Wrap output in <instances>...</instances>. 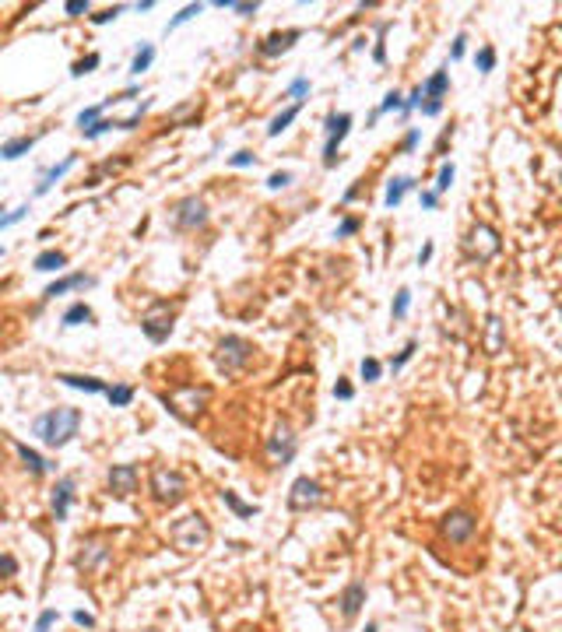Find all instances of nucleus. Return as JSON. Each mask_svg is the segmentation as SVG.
I'll list each match as a JSON object with an SVG mask.
<instances>
[{"mask_svg": "<svg viewBox=\"0 0 562 632\" xmlns=\"http://www.w3.org/2000/svg\"><path fill=\"white\" fill-rule=\"evenodd\" d=\"M124 11H127L124 4H113V7H106V11H99V14H91V21H95V25H109V21H116V18H120Z\"/></svg>", "mask_w": 562, "mask_h": 632, "instance_id": "a19ab883", "label": "nucleus"}, {"mask_svg": "<svg viewBox=\"0 0 562 632\" xmlns=\"http://www.w3.org/2000/svg\"><path fill=\"white\" fill-rule=\"evenodd\" d=\"M0 214H4V208H0Z\"/></svg>", "mask_w": 562, "mask_h": 632, "instance_id": "e2e57ef3", "label": "nucleus"}, {"mask_svg": "<svg viewBox=\"0 0 562 632\" xmlns=\"http://www.w3.org/2000/svg\"><path fill=\"white\" fill-rule=\"evenodd\" d=\"M25 214H29V204H21V208L7 211V214H0V232H4V229H11V225H18Z\"/></svg>", "mask_w": 562, "mask_h": 632, "instance_id": "37998d69", "label": "nucleus"}, {"mask_svg": "<svg viewBox=\"0 0 562 632\" xmlns=\"http://www.w3.org/2000/svg\"><path fill=\"white\" fill-rule=\"evenodd\" d=\"M134 7H137V11H151V7H155V0H137Z\"/></svg>", "mask_w": 562, "mask_h": 632, "instance_id": "052dcab7", "label": "nucleus"}, {"mask_svg": "<svg viewBox=\"0 0 562 632\" xmlns=\"http://www.w3.org/2000/svg\"><path fill=\"white\" fill-rule=\"evenodd\" d=\"M208 204H204V197H197V194H190V197H183V201H176L173 204V225L179 232H197V229H204L208 225Z\"/></svg>", "mask_w": 562, "mask_h": 632, "instance_id": "1a4fd4ad", "label": "nucleus"}, {"mask_svg": "<svg viewBox=\"0 0 562 632\" xmlns=\"http://www.w3.org/2000/svg\"><path fill=\"white\" fill-rule=\"evenodd\" d=\"M148 492H151V499L162 506H176L183 503V496H186V478L176 471V467H166V463H159V467H151V478H148Z\"/></svg>", "mask_w": 562, "mask_h": 632, "instance_id": "20e7f679", "label": "nucleus"}, {"mask_svg": "<svg viewBox=\"0 0 562 632\" xmlns=\"http://www.w3.org/2000/svg\"><path fill=\"white\" fill-rule=\"evenodd\" d=\"M303 39V29H285V32H271L267 39H260L257 53L260 56H267V60H274V56H281V53H288L296 42Z\"/></svg>", "mask_w": 562, "mask_h": 632, "instance_id": "2eb2a0df", "label": "nucleus"}, {"mask_svg": "<svg viewBox=\"0 0 562 632\" xmlns=\"http://www.w3.org/2000/svg\"><path fill=\"white\" fill-rule=\"evenodd\" d=\"M366 632H380V629H376V622H369V626H366Z\"/></svg>", "mask_w": 562, "mask_h": 632, "instance_id": "680f3d73", "label": "nucleus"}, {"mask_svg": "<svg viewBox=\"0 0 562 632\" xmlns=\"http://www.w3.org/2000/svg\"><path fill=\"white\" fill-rule=\"evenodd\" d=\"M201 11H204V4H186V7L179 11V14H173V18H169V25H166V32H176L179 25H186V21H194V18H197Z\"/></svg>", "mask_w": 562, "mask_h": 632, "instance_id": "72a5a7b5", "label": "nucleus"}, {"mask_svg": "<svg viewBox=\"0 0 562 632\" xmlns=\"http://www.w3.org/2000/svg\"><path fill=\"white\" fill-rule=\"evenodd\" d=\"M292 179H296V176H292L288 169H281V172H271V176H267V190H285Z\"/></svg>", "mask_w": 562, "mask_h": 632, "instance_id": "79ce46f5", "label": "nucleus"}, {"mask_svg": "<svg viewBox=\"0 0 562 632\" xmlns=\"http://www.w3.org/2000/svg\"><path fill=\"white\" fill-rule=\"evenodd\" d=\"M415 351H418V341H408V344H404V348L390 358V369H393V373H397V369H404V366L411 362V355H415Z\"/></svg>", "mask_w": 562, "mask_h": 632, "instance_id": "58836bf2", "label": "nucleus"}, {"mask_svg": "<svg viewBox=\"0 0 562 632\" xmlns=\"http://www.w3.org/2000/svg\"><path fill=\"white\" fill-rule=\"evenodd\" d=\"M475 67L481 74H488V71H496V49L492 46H481L475 53Z\"/></svg>", "mask_w": 562, "mask_h": 632, "instance_id": "4c0bfd02", "label": "nucleus"}, {"mask_svg": "<svg viewBox=\"0 0 562 632\" xmlns=\"http://www.w3.org/2000/svg\"><path fill=\"white\" fill-rule=\"evenodd\" d=\"M106 106H116V95H109V99H106V102H99V106H88V109H81V113H78V126L85 130V126H91L95 120H102Z\"/></svg>", "mask_w": 562, "mask_h": 632, "instance_id": "c85d7f7f", "label": "nucleus"}, {"mask_svg": "<svg viewBox=\"0 0 562 632\" xmlns=\"http://www.w3.org/2000/svg\"><path fill=\"white\" fill-rule=\"evenodd\" d=\"M254 355H257L254 341H246V337H239V334H225L215 344V366L221 376H239L254 362Z\"/></svg>", "mask_w": 562, "mask_h": 632, "instance_id": "f03ea898", "label": "nucleus"}, {"mask_svg": "<svg viewBox=\"0 0 562 632\" xmlns=\"http://www.w3.org/2000/svg\"><path fill=\"white\" fill-rule=\"evenodd\" d=\"M78 428H81V411H78V408H67V404L43 411V415L36 418V425H32V432L43 439L46 446H53V450L67 446V443L78 436Z\"/></svg>", "mask_w": 562, "mask_h": 632, "instance_id": "f257e3e1", "label": "nucleus"}, {"mask_svg": "<svg viewBox=\"0 0 562 632\" xmlns=\"http://www.w3.org/2000/svg\"><path fill=\"white\" fill-rule=\"evenodd\" d=\"M162 401L169 404V411L176 418L194 421L201 415V408L211 401V386H179L176 393H162Z\"/></svg>", "mask_w": 562, "mask_h": 632, "instance_id": "423d86ee", "label": "nucleus"}, {"mask_svg": "<svg viewBox=\"0 0 562 632\" xmlns=\"http://www.w3.org/2000/svg\"><path fill=\"white\" fill-rule=\"evenodd\" d=\"M173 309H169V302H155L148 313H144V320H141V331L144 337L151 341V344H166L169 334H173Z\"/></svg>", "mask_w": 562, "mask_h": 632, "instance_id": "9b49d317", "label": "nucleus"}, {"mask_svg": "<svg viewBox=\"0 0 562 632\" xmlns=\"http://www.w3.org/2000/svg\"><path fill=\"white\" fill-rule=\"evenodd\" d=\"M503 344H506V334H503V320L492 313V316L485 320V351H488V355H499V351H503Z\"/></svg>", "mask_w": 562, "mask_h": 632, "instance_id": "5701e85b", "label": "nucleus"}, {"mask_svg": "<svg viewBox=\"0 0 562 632\" xmlns=\"http://www.w3.org/2000/svg\"><path fill=\"white\" fill-rule=\"evenodd\" d=\"M106 481H109V492H113V496L130 499V496L137 492V485H141V474H137L134 463H113L109 474H106Z\"/></svg>", "mask_w": 562, "mask_h": 632, "instance_id": "ddd939ff", "label": "nucleus"}, {"mask_svg": "<svg viewBox=\"0 0 562 632\" xmlns=\"http://www.w3.org/2000/svg\"><path fill=\"white\" fill-rule=\"evenodd\" d=\"M56 379L64 386H74V390H85V393H106L109 390V383H102L95 376H78V373H56Z\"/></svg>", "mask_w": 562, "mask_h": 632, "instance_id": "412c9836", "label": "nucleus"}, {"mask_svg": "<svg viewBox=\"0 0 562 632\" xmlns=\"http://www.w3.org/2000/svg\"><path fill=\"white\" fill-rule=\"evenodd\" d=\"M401 109H404V95H401V91H387V95H383V102L376 106V113H380V116H387V113H401Z\"/></svg>", "mask_w": 562, "mask_h": 632, "instance_id": "e433bc0d", "label": "nucleus"}, {"mask_svg": "<svg viewBox=\"0 0 562 632\" xmlns=\"http://www.w3.org/2000/svg\"><path fill=\"white\" fill-rule=\"evenodd\" d=\"M348 130H351V113H331V116H327V144H323V169H334L338 162H341L338 148H341V141L348 137Z\"/></svg>", "mask_w": 562, "mask_h": 632, "instance_id": "f8f14e48", "label": "nucleus"}, {"mask_svg": "<svg viewBox=\"0 0 562 632\" xmlns=\"http://www.w3.org/2000/svg\"><path fill=\"white\" fill-rule=\"evenodd\" d=\"M221 503L229 506V509H232V513H236V516H239V520H250V516H257V513H260L257 506L243 503V499H239V496H236V492H232V488H225V492H221Z\"/></svg>", "mask_w": 562, "mask_h": 632, "instance_id": "cd10ccee", "label": "nucleus"}, {"mask_svg": "<svg viewBox=\"0 0 562 632\" xmlns=\"http://www.w3.org/2000/svg\"><path fill=\"white\" fill-rule=\"evenodd\" d=\"M478 531V516L471 509H450L443 520H439V534L450 541V545H464V541H471Z\"/></svg>", "mask_w": 562, "mask_h": 632, "instance_id": "6e6552de", "label": "nucleus"}, {"mask_svg": "<svg viewBox=\"0 0 562 632\" xmlns=\"http://www.w3.org/2000/svg\"><path fill=\"white\" fill-rule=\"evenodd\" d=\"M229 166L232 169H250V166H257V155H254V151H236V155H229Z\"/></svg>", "mask_w": 562, "mask_h": 632, "instance_id": "c03bdc74", "label": "nucleus"}, {"mask_svg": "<svg viewBox=\"0 0 562 632\" xmlns=\"http://www.w3.org/2000/svg\"><path fill=\"white\" fill-rule=\"evenodd\" d=\"M358 194H362V179H358L355 186H348V190H345V197H341V201H345V204H351V201H355Z\"/></svg>", "mask_w": 562, "mask_h": 632, "instance_id": "bf43d9fd", "label": "nucleus"}, {"mask_svg": "<svg viewBox=\"0 0 562 632\" xmlns=\"http://www.w3.org/2000/svg\"><path fill=\"white\" fill-rule=\"evenodd\" d=\"M64 327H78V323H91V306L85 302H74L67 313H64V320H60Z\"/></svg>", "mask_w": 562, "mask_h": 632, "instance_id": "7c9ffc66", "label": "nucleus"}, {"mask_svg": "<svg viewBox=\"0 0 562 632\" xmlns=\"http://www.w3.org/2000/svg\"><path fill=\"white\" fill-rule=\"evenodd\" d=\"M14 450H18V457H21V463H25V467H29V471H32L36 478H43L46 471H49V463H46L43 457H39V453L32 450V446H25V443H14Z\"/></svg>", "mask_w": 562, "mask_h": 632, "instance_id": "bb28decb", "label": "nucleus"}, {"mask_svg": "<svg viewBox=\"0 0 562 632\" xmlns=\"http://www.w3.org/2000/svg\"><path fill=\"white\" fill-rule=\"evenodd\" d=\"M499 250H503V239H499V232L492 225H485V221L471 225V232L464 239V256L471 264H488L492 256H499Z\"/></svg>", "mask_w": 562, "mask_h": 632, "instance_id": "39448f33", "label": "nucleus"}, {"mask_svg": "<svg viewBox=\"0 0 562 632\" xmlns=\"http://www.w3.org/2000/svg\"><path fill=\"white\" fill-rule=\"evenodd\" d=\"M71 503H74V478H60L53 488V520H67Z\"/></svg>", "mask_w": 562, "mask_h": 632, "instance_id": "a211bd4d", "label": "nucleus"}, {"mask_svg": "<svg viewBox=\"0 0 562 632\" xmlns=\"http://www.w3.org/2000/svg\"><path fill=\"white\" fill-rule=\"evenodd\" d=\"M264 453H267V461L271 467H285V463L296 461V453H299V436L281 421L271 436H267V443H264Z\"/></svg>", "mask_w": 562, "mask_h": 632, "instance_id": "0eeeda50", "label": "nucleus"}, {"mask_svg": "<svg viewBox=\"0 0 562 632\" xmlns=\"http://www.w3.org/2000/svg\"><path fill=\"white\" fill-rule=\"evenodd\" d=\"M334 397H338V401H351V397H355V386H351L348 379H338V383H334Z\"/></svg>", "mask_w": 562, "mask_h": 632, "instance_id": "603ef678", "label": "nucleus"}, {"mask_svg": "<svg viewBox=\"0 0 562 632\" xmlns=\"http://www.w3.org/2000/svg\"><path fill=\"white\" fill-rule=\"evenodd\" d=\"M109 562V545L106 541H99V538H88L78 545V555H74V569H81V573H95L99 566H106Z\"/></svg>", "mask_w": 562, "mask_h": 632, "instance_id": "4468645a", "label": "nucleus"}, {"mask_svg": "<svg viewBox=\"0 0 562 632\" xmlns=\"http://www.w3.org/2000/svg\"><path fill=\"white\" fill-rule=\"evenodd\" d=\"M418 141H422V130H418V126H411V130L404 134V141H401V151H415V148H418Z\"/></svg>", "mask_w": 562, "mask_h": 632, "instance_id": "8fccbe9b", "label": "nucleus"}, {"mask_svg": "<svg viewBox=\"0 0 562 632\" xmlns=\"http://www.w3.org/2000/svg\"><path fill=\"white\" fill-rule=\"evenodd\" d=\"M415 186H418V179H415V176H397V179H390L387 194H383V204H387V208H397V204L404 201V194H408V190H415Z\"/></svg>", "mask_w": 562, "mask_h": 632, "instance_id": "4be33fe9", "label": "nucleus"}, {"mask_svg": "<svg viewBox=\"0 0 562 632\" xmlns=\"http://www.w3.org/2000/svg\"><path fill=\"white\" fill-rule=\"evenodd\" d=\"M71 618H74V622H78V626H81V629H95V618H91V615H88V611H74V615H71Z\"/></svg>", "mask_w": 562, "mask_h": 632, "instance_id": "4d7b16f0", "label": "nucleus"}, {"mask_svg": "<svg viewBox=\"0 0 562 632\" xmlns=\"http://www.w3.org/2000/svg\"><path fill=\"white\" fill-rule=\"evenodd\" d=\"M408 309H411V289H397L393 302H390V316H393V320H404Z\"/></svg>", "mask_w": 562, "mask_h": 632, "instance_id": "473e14b6", "label": "nucleus"}, {"mask_svg": "<svg viewBox=\"0 0 562 632\" xmlns=\"http://www.w3.org/2000/svg\"><path fill=\"white\" fill-rule=\"evenodd\" d=\"M464 53H468V36L461 32V36L453 39V46H450V60H461Z\"/></svg>", "mask_w": 562, "mask_h": 632, "instance_id": "864d4df0", "label": "nucleus"}, {"mask_svg": "<svg viewBox=\"0 0 562 632\" xmlns=\"http://www.w3.org/2000/svg\"><path fill=\"white\" fill-rule=\"evenodd\" d=\"M74 162H78V159H74V155H67L60 166H49V169H46L43 176H39V183H36V197H46V194H49V190H53V186H56V183H60V179H64L71 169H74Z\"/></svg>", "mask_w": 562, "mask_h": 632, "instance_id": "f3484780", "label": "nucleus"}, {"mask_svg": "<svg viewBox=\"0 0 562 632\" xmlns=\"http://www.w3.org/2000/svg\"><path fill=\"white\" fill-rule=\"evenodd\" d=\"M358 229H362V221L348 214V218H341V225H338V232H334V236H338V239H348V236H355Z\"/></svg>", "mask_w": 562, "mask_h": 632, "instance_id": "49530a36", "label": "nucleus"}, {"mask_svg": "<svg viewBox=\"0 0 562 632\" xmlns=\"http://www.w3.org/2000/svg\"><path fill=\"white\" fill-rule=\"evenodd\" d=\"M99 64H102V56H99V53H88L85 60H78V64L71 67V74H74V78H85V74H91Z\"/></svg>", "mask_w": 562, "mask_h": 632, "instance_id": "ea45409f", "label": "nucleus"}, {"mask_svg": "<svg viewBox=\"0 0 562 632\" xmlns=\"http://www.w3.org/2000/svg\"><path fill=\"white\" fill-rule=\"evenodd\" d=\"M106 397H109L113 408H127L130 401H134V386H130V383H113V386L106 390Z\"/></svg>", "mask_w": 562, "mask_h": 632, "instance_id": "2f4dec72", "label": "nucleus"}, {"mask_svg": "<svg viewBox=\"0 0 562 632\" xmlns=\"http://www.w3.org/2000/svg\"><path fill=\"white\" fill-rule=\"evenodd\" d=\"M169 538H173V545L179 551L194 555V551H204L211 545V527H208V520L201 513H186L169 527Z\"/></svg>", "mask_w": 562, "mask_h": 632, "instance_id": "7ed1b4c3", "label": "nucleus"}, {"mask_svg": "<svg viewBox=\"0 0 562 632\" xmlns=\"http://www.w3.org/2000/svg\"><path fill=\"white\" fill-rule=\"evenodd\" d=\"M53 622H56V611H53V608H46L43 615H39V622H36V629H32V632H49V629H53Z\"/></svg>", "mask_w": 562, "mask_h": 632, "instance_id": "3c124183", "label": "nucleus"}, {"mask_svg": "<svg viewBox=\"0 0 562 632\" xmlns=\"http://www.w3.org/2000/svg\"><path fill=\"white\" fill-rule=\"evenodd\" d=\"M453 176H457L453 162H443V166H439V176H436V197H439V194H446V190L453 186Z\"/></svg>", "mask_w": 562, "mask_h": 632, "instance_id": "f704fd0d", "label": "nucleus"}, {"mask_svg": "<svg viewBox=\"0 0 562 632\" xmlns=\"http://www.w3.org/2000/svg\"><path fill=\"white\" fill-rule=\"evenodd\" d=\"M91 285H95V278H91V274H81V271H74V274H64V278H56L53 285H46L43 302H49V299H56V295L74 292V289H91Z\"/></svg>", "mask_w": 562, "mask_h": 632, "instance_id": "dca6fc26", "label": "nucleus"}, {"mask_svg": "<svg viewBox=\"0 0 562 632\" xmlns=\"http://www.w3.org/2000/svg\"><path fill=\"white\" fill-rule=\"evenodd\" d=\"M433 243H426V246H422V250H418V267H426V264H429V260H433Z\"/></svg>", "mask_w": 562, "mask_h": 632, "instance_id": "13d9d810", "label": "nucleus"}, {"mask_svg": "<svg viewBox=\"0 0 562 632\" xmlns=\"http://www.w3.org/2000/svg\"><path fill=\"white\" fill-rule=\"evenodd\" d=\"M358 373H362V379H366V383H376V379H380V373H383V362H380V358H373V355H366V358H362V366H358Z\"/></svg>", "mask_w": 562, "mask_h": 632, "instance_id": "c9c22d12", "label": "nucleus"}, {"mask_svg": "<svg viewBox=\"0 0 562 632\" xmlns=\"http://www.w3.org/2000/svg\"><path fill=\"white\" fill-rule=\"evenodd\" d=\"M418 91H422V99H429V102H443V95L450 91V71L443 67V71H433L426 81L418 84Z\"/></svg>", "mask_w": 562, "mask_h": 632, "instance_id": "6ab92c4d", "label": "nucleus"}, {"mask_svg": "<svg viewBox=\"0 0 562 632\" xmlns=\"http://www.w3.org/2000/svg\"><path fill=\"white\" fill-rule=\"evenodd\" d=\"M418 204H422L426 211H436V204H439L436 190H418Z\"/></svg>", "mask_w": 562, "mask_h": 632, "instance_id": "5fc2aeb1", "label": "nucleus"}, {"mask_svg": "<svg viewBox=\"0 0 562 632\" xmlns=\"http://www.w3.org/2000/svg\"><path fill=\"white\" fill-rule=\"evenodd\" d=\"M155 64V46L151 42H144L137 53H134V64H130V74H144L148 67Z\"/></svg>", "mask_w": 562, "mask_h": 632, "instance_id": "c756f323", "label": "nucleus"}, {"mask_svg": "<svg viewBox=\"0 0 562 632\" xmlns=\"http://www.w3.org/2000/svg\"><path fill=\"white\" fill-rule=\"evenodd\" d=\"M109 130H113V120H95V124L85 126L81 134H85L88 141H95V137H102V134H109Z\"/></svg>", "mask_w": 562, "mask_h": 632, "instance_id": "de8ad7c7", "label": "nucleus"}, {"mask_svg": "<svg viewBox=\"0 0 562 632\" xmlns=\"http://www.w3.org/2000/svg\"><path fill=\"white\" fill-rule=\"evenodd\" d=\"M32 144H36V137H32V134L14 137V141H4V144H0V159H4V162H14V159L29 155V151H32Z\"/></svg>", "mask_w": 562, "mask_h": 632, "instance_id": "b1692460", "label": "nucleus"}, {"mask_svg": "<svg viewBox=\"0 0 562 632\" xmlns=\"http://www.w3.org/2000/svg\"><path fill=\"white\" fill-rule=\"evenodd\" d=\"M88 7H91L88 0H67V4H64V14H71V18H81V14H88Z\"/></svg>", "mask_w": 562, "mask_h": 632, "instance_id": "09e8293b", "label": "nucleus"}, {"mask_svg": "<svg viewBox=\"0 0 562 632\" xmlns=\"http://www.w3.org/2000/svg\"><path fill=\"white\" fill-rule=\"evenodd\" d=\"M306 95H309V78H296V81L288 84V99L292 102H303Z\"/></svg>", "mask_w": 562, "mask_h": 632, "instance_id": "a18cd8bd", "label": "nucleus"}, {"mask_svg": "<svg viewBox=\"0 0 562 632\" xmlns=\"http://www.w3.org/2000/svg\"><path fill=\"white\" fill-rule=\"evenodd\" d=\"M32 267H36V271H43V274L64 271V267H67V253H64V250H43L36 260H32Z\"/></svg>", "mask_w": 562, "mask_h": 632, "instance_id": "a878e982", "label": "nucleus"}, {"mask_svg": "<svg viewBox=\"0 0 562 632\" xmlns=\"http://www.w3.org/2000/svg\"><path fill=\"white\" fill-rule=\"evenodd\" d=\"M18 573V562L11 555H0V576H14Z\"/></svg>", "mask_w": 562, "mask_h": 632, "instance_id": "6e6d98bb", "label": "nucleus"}, {"mask_svg": "<svg viewBox=\"0 0 562 632\" xmlns=\"http://www.w3.org/2000/svg\"><path fill=\"white\" fill-rule=\"evenodd\" d=\"M323 506V485L316 481V478H296L292 481V488H288V509L292 513H309V509H320Z\"/></svg>", "mask_w": 562, "mask_h": 632, "instance_id": "9d476101", "label": "nucleus"}, {"mask_svg": "<svg viewBox=\"0 0 562 632\" xmlns=\"http://www.w3.org/2000/svg\"><path fill=\"white\" fill-rule=\"evenodd\" d=\"M338 604H341V615H345L348 622H351V618H358V611H362V604H366V587H362L358 580H355V583H348Z\"/></svg>", "mask_w": 562, "mask_h": 632, "instance_id": "aec40b11", "label": "nucleus"}, {"mask_svg": "<svg viewBox=\"0 0 562 632\" xmlns=\"http://www.w3.org/2000/svg\"><path fill=\"white\" fill-rule=\"evenodd\" d=\"M303 113V102H292V106H285L274 120H271V126H267V137H278V134H285L288 126L296 124V116Z\"/></svg>", "mask_w": 562, "mask_h": 632, "instance_id": "393cba45", "label": "nucleus"}]
</instances>
